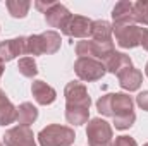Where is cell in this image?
<instances>
[{
	"instance_id": "3",
	"label": "cell",
	"mask_w": 148,
	"mask_h": 146,
	"mask_svg": "<svg viewBox=\"0 0 148 146\" xmlns=\"http://www.w3.org/2000/svg\"><path fill=\"white\" fill-rule=\"evenodd\" d=\"M114 52V43L112 41H95V40H83L77 41L76 45V53L81 57H91V59H100V62H105Z\"/></svg>"
},
{
	"instance_id": "20",
	"label": "cell",
	"mask_w": 148,
	"mask_h": 146,
	"mask_svg": "<svg viewBox=\"0 0 148 146\" xmlns=\"http://www.w3.org/2000/svg\"><path fill=\"white\" fill-rule=\"evenodd\" d=\"M88 117H90V108L66 105V119H67L69 124H73V126H83V124L88 122Z\"/></svg>"
},
{
	"instance_id": "2",
	"label": "cell",
	"mask_w": 148,
	"mask_h": 146,
	"mask_svg": "<svg viewBox=\"0 0 148 146\" xmlns=\"http://www.w3.org/2000/svg\"><path fill=\"white\" fill-rule=\"evenodd\" d=\"M74 139H76L74 129L59 124H50L43 127L38 134L40 146H71Z\"/></svg>"
},
{
	"instance_id": "14",
	"label": "cell",
	"mask_w": 148,
	"mask_h": 146,
	"mask_svg": "<svg viewBox=\"0 0 148 146\" xmlns=\"http://www.w3.org/2000/svg\"><path fill=\"white\" fill-rule=\"evenodd\" d=\"M31 93H33L36 103L45 105V107H47V105H52V103L55 102V98H57L55 89H53L52 86H48L45 81H40V79L31 84Z\"/></svg>"
},
{
	"instance_id": "4",
	"label": "cell",
	"mask_w": 148,
	"mask_h": 146,
	"mask_svg": "<svg viewBox=\"0 0 148 146\" xmlns=\"http://www.w3.org/2000/svg\"><path fill=\"white\" fill-rule=\"evenodd\" d=\"M88 146H110L112 145V127L103 119H91L86 127Z\"/></svg>"
},
{
	"instance_id": "10",
	"label": "cell",
	"mask_w": 148,
	"mask_h": 146,
	"mask_svg": "<svg viewBox=\"0 0 148 146\" xmlns=\"http://www.w3.org/2000/svg\"><path fill=\"white\" fill-rule=\"evenodd\" d=\"M26 53V38L19 36L0 43V62H10L16 57Z\"/></svg>"
},
{
	"instance_id": "7",
	"label": "cell",
	"mask_w": 148,
	"mask_h": 146,
	"mask_svg": "<svg viewBox=\"0 0 148 146\" xmlns=\"http://www.w3.org/2000/svg\"><path fill=\"white\" fill-rule=\"evenodd\" d=\"M64 96H66V105H71V107L90 108V105H91V98L88 95V89L79 81L67 83V86L64 89Z\"/></svg>"
},
{
	"instance_id": "22",
	"label": "cell",
	"mask_w": 148,
	"mask_h": 146,
	"mask_svg": "<svg viewBox=\"0 0 148 146\" xmlns=\"http://www.w3.org/2000/svg\"><path fill=\"white\" fill-rule=\"evenodd\" d=\"M17 69L24 77H35L38 74V65L33 57H23L17 62Z\"/></svg>"
},
{
	"instance_id": "21",
	"label": "cell",
	"mask_w": 148,
	"mask_h": 146,
	"mask_svg": "<svg viewBox=\"0 0 148 146\" xmlns=\"http://www.w3.org/2000/svg\"><path fill=\"white\" fill-rule=\"evenodd\" d=\"M31 7V2L28 0H7V9L12 17H24Z\"/></svg>"
},
{
	"instance_id": "16",
	"label": "cell",
	"mask_w": 148,
	"mask_h": 146,
	"mask_svg": "<svg viewBox=\"0 0 148 146\" xmlns=\"http://www.w3.org/2000/svg\"><path fill=\"white\" fill-rule=\"evenodd\" d=\"M17 120V108L7 98L5 91L0 89V126H9Z\"/></svg>"
},
{
	"instance_id": "25",
	"label": "cell",
	"mask_w": 148,
	"mask_h": 146,
	"mask_svg": "<svg viewBox=\"0 0 148 146\" xmlns=\"http://www.w3.org/2000/svg\"><path fill=\"white\" fill-rule=\"evenodd\" d=\"M134 120H136V113L131 112V113L115 117V119H114V126H115V129H119V131H126V129H129V127L134 124Z\"/></svg>"
},
{
	"instance_id": "26",
	"label": "cell",
	"mask_w": 148,
	"mask_h": 146,
	"mask_svg": "<svg viewBox=\"0 0 148 146\" xmlns=\"http://www.w3.org/2000/svg\"><path fill=\"white\" fill-rule=\"evenodd\" d=\"M110 146H138V143L129 136H119L115 138V141H112Z\"/></svg>"
},
{
	"instance_id": "17",
	"label": "cell",
	"mask_w": 148,
	"mask_h": 146,
	"mask_svg": "<svg viewBox=\"0 0 148 146\" xmlns=\"http://www.w3.org/2000/svg\"><path fill=\"white\" fill-rule=\"evenodd\" d=\"M40 41H41V50H43V53L52 55V53L59 52L62 40H60V35H59L57 31L50 29V31H45V33L40 35Z\"/></svg>"
},
{
	"instance_id": "9",
	"label": "cell",
	"mask_w": 148,
	"mask_h": 146,
	"mask_svg": "<svg viewBox=\"0 0 148 146\" xmlns=\"http://www.w3.org/2000/svg\"><path fill=\"white\" fill-rule=\"evenodd\" d=\"M91 26H93L91 19L84 16H71L62 33L71 38H88L91 36Z\"/></svg>"
},
{
	"instance_id": "31",
	"label": "cell",
	"mask_w": 148,
	"mask_h": 146,
	"mask_svg": "<svg viewBox=\"0 0 148 146\" xmlns=\"http://www.w3.org/2000/svg\"><path fill=\"white\" fill-rule=\"evenodd\" d=\"M145 74H147V77H148V62H147V67H145Z\"/></svg>"
},
{
	"instance_id": "33",
	"label": "cell",
	"mask_w": 148,
	"mask_h": 146,
	"mask_svg": "<svg viewBox=\"0 0 148 146\" xmlns=\"http://www.w3.org/2000/svg\"><path fill=\"white\" fill-rule=\"evenodd\" d=\"M143 146H148V143H147V145H143Z\"/></svg>"
},
{
	"instance_id": "28",
	"label": "cell",
	"mask_w": 148,
	"mask_h": 146,
	"mask_svg": "<svg viewBox=\"0 0 148 146\" xmlns=\"http://www.w3.org/2000/svg\"><path fill=\"white\" fill-rule=\"evenodd\" d=\"M52 3H53V2H47V3H45V2H40V0H38V2H35L36 9H38V10H41L43 14H45V12H47V10L52 7Z\"/></svg>"
},
{
	"instance_id": "8",
	"label": "cell",
	"mask_w": 148,
	"mask_h": 146,
	"mask_svg": "<svg viewBox=\"0 0 148 146\" xmlns=\"http://www.w3.org/2000/svg\"><path fill=\"white\" fill-rule=\"evenodd\" d=\"M5 146H36L33 131L28 126H16L3 134Z\"/></svg>"
},
{
	"instance_id": "24",
	"label": "cell",
	"mask_w": 148,
	"mask_h": 146,
	"mask_svg": "<svg viewBox=\"0 0 148 146\" xmlns=\"http://www.w3.org/2000/svg\"><path fill=\"white\" fill-rule=\"evenodd\" d=\"M26 53L28 55H43L40 35H31L26 38Z\"/></svg>"
},
{
	"instance_id": "13",
	"label": "cell",
	"mask_w": 148,
	"mask_h": 146,
	"mask_svg": "<svg viewBox=\"0 0 148 146\" xmlns=\"http://www.w3.org/2000/svg\"><path fill=\"white\" fill-rule=\"evenodd\" d=\"M117 79H119V84L122 89L136 91V89H140V86L143 83V74H141V71H138L134 67H127V69H122L117 74Z\"/></svg>"
},
{
	"instance_id": "18",
	"label": "cell",
	"mask_w": 148,
	"mask_h": 146,
	"mask_svg": "<svg viewBox=\"0 0 148 146\" xmlns=\"http://www.w3.org/2000/svg\"><path fill=\"white\" fill-rule=\"evenodd\" d=\"M38 119V110L33 103L29 102H24L17 107V122L19 126H31L35 120Z\"/></svg>"
},
{
	"instance_id": "12",
	"label": "cell",
	"mask_w": 148,
	"mask_h": 146,
	"mask_svg": "<svg viewBox=\"0 0 148 146\" xmlns=\"http://www.w3.org/2000/svg\"><path fill=\"white\" fill-rule=\"evenodd\" d=\"M112 19H114V26H126V24H134V10H133V3L127 0H122L119 3H115L114 10H112Z\"/></svg>"
},
{
	"instance_id": "27",
	"label": "cell",
	"mask_w": 148,
	"mask_h": 146,
	"mask_svg": "<svg viewBox=\"0 0 148 146\" xmlns=\"http://www.w3.org/2000/svg\"><path fill=\"white\" fill-rule=\"evenodd\" d=\"M136 103L140 105V108H143L145 112H148V91H141L136 96Z\"/></svg>"
},
{
	"instance_id": "19",
	"label": "cell",
	"mask_w": 148,
	"mask_h": 146,
	"mask_svg": "<svg viewBox=\"0 0 148 146\" xmlns=\"http://www.w3.org/2000/svg\"><path fill=\"white\" fill-rule=\"evenodd\" d=\"M112 24L107 21H93L91 26V38L95 41H112Z\"/></svg>"
},
{
	"instance_id": "32",
	"label": "cell",
	"mask_w": 148,
	"mask_h": 146,
	"mask_svg": "<svg viewBox=\"0 0 148 146\" xmlns=\"http://www.w3.org/2000/svg\"><path fill=\"white\" fill-rule=\"evenodd\" d=\"M0 146H5V145H3V143H0Z\"/></svg>"
},
{
	"instance_id": "5",
	"label": "cell",
	"mask_w": 148,
	"mask_h": 146,
	"mask_svg": "<svg viewBox=\"0 0 148 146\" xmlns=\"http://www.w3.org/2000/svg\"><path fill=\"white\" fill-rule=\"evenodd\" d=\"M74 71L77 74V77L81 81H86V83H91V81H98L102 79L107 69H105V64L97 60V59H91V57H81L74 62Z\"/></svg>"
},
{
	"instance_id": "29",
	"label": "cell",
	"mask_w": 148,
	"mask_h": 146,
	"mask_svg": "<svg viewBox=\"0 0 148 146\" xmlns=\"http://www.w3.org/2000/svg\"><path fill=\"white\" fill-rule=\"evenodd\" d=\"M141 45H143V48L148 52V28L145 29V35H143V38H141Z\"/></svg>"
},
{
	"instance_id": "11",
	"label": "cell",
	"mask_w": 148,
	"mask_h": 146,
	"mask_svg": "<svg viewBox=\"0 0 148 146\" xmlns=\"http://www.w3.org/2000/svg\"><path fill=\"white\" fill-rule=\"evenodd\" d=\"M71 16H73V14H71L62 3L53 2L52 7L45 12V21H47V24H48L50 28H60V29H64L66 24H67V21L71 19Z\"/></svg>"
},
{
	"instance_id": "23",
	"label": "cell",
	"mask_w": 148,
	"mask_h": 146,
	"mask_svg": "<svg viewBox=\"0 0 148 146\" xmlns=\"http://www.w3.org/2000/svg\"><path fill=\"white\" fill-rule=\"evenodd\" d=\"M133 10H134V21L148 26V0H138L136 3H133Z\"/></svg>"
},
{
	"instance_id": "30",
	"label": "cell",
	"mask_w": 148,
	"mask_h": 146,
	"mask_svg": "<svg viewBox=\"0 0 148 146\" xmlns=\"http://www.w3.org/2000/svg\"><path fill=\"white\" fill-rule=\"evenodd\" d=\"M2 74H3V62H0V79H2Z\"/></svg>"
},
{
	"instance_id": "6",
	"label": "cell",
	"mask_w": 148,
	"mask_h": 146,
	"mask_svg": "<svg viewBox=\"0 0 148 146\" xmlns=\"http://www.w3.org/2000/svg\"><path fill=\"white\" fill-rule=\"evenodd\" d=\"M115 33V41L122 48H134L141 45V38L145 35L147 28H141L138 24H126V26H112Z\"/></svg>"
},
{
	"instance_id": "1",
	"label": "cell",
	"mask_w": 148,
	"mask_h": 146,
	"mask_svg": "<svg viewBox=\"0 0 148 146\" xmlns=\"http://www.w3.org/2000/svg\"><path fill=\"white\" fill-rule=\"evenodd\" d=\"M133 98L126 93H112V95H103L98 98L97 102V110L102 113V115H107V117H121V115H126V113H131L133 112Z\"/></svg>"
},
{
	"instance_id": "15",
	"label": "cell",
	"mask_w": 148,
	"mask_h": 146,
	"mask_svg": "<svg viewBox=\"0 0 148 146\" xmlns=\"http://www.w3.org/2000/svg\"><path fill=\"white\" fill-rule=\"evenodd\" d=\"M105 64V69L112 74H119L122 69H127V67H133V60L129 55L122 53V52H112V55L103 62Z\"/></svg>"
}]
</instances>
